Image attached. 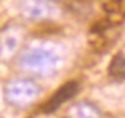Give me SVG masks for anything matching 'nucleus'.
I'll return each mask as SVG.
<instances>
[{
	"instance_id": "5",
	"label": "nucleus",
	"mask_w": 125,
	"mask_h": 118,
	"mask_svg": "<svg viewBox=\"0 0 125 118\" xmlns=\"http://www.w3.org/2000/svg\"><path fill=\"white\" fill-rule=\"evenodd\" d=\"M77 93H78V83H77L75 80H69V82H66L65 85L58 88V90L51 95V98L43 105V111L44 113L55 111L61 105L67 102L69 99H71Z\"/></svg>"
},
{
	"instance_id": "6",
	"label": "nucleus",
	"mask_w": 125,
	"mask_h": 118,
	"mask_svg": "<svg viewBox=\"0 0 125 118\" xmlns=\"http://www.w3.org/2000/svg\"><path fill=\"white\" fill-rule=\"evenodd\" d=\"M65 118H101V111L89 101H79L69 107Z\"/></svg>"
},
{
	"instance_id": "2",
	"label": "nucleus",
	"mask_w": 125,
	"mask_h": 118,
	"mask_svg": "<svg viewBox=\"0 0 125 118\" xmlns=\"http://www.w3.org/2000/svg\"><path fill=\"white\" fill-rule=\"evenodd\" d=\"M41 88L31 79H14L10 80L4 87L6 101L14 107H27L38 98Z\"/></svg>"
},
{
	"instance_id": "7",
	"label": "nucleus",
	"mask_w": 125,
	"mask_h": 118,
	"mask_svg": "<svg viewBox=\"0 0 125 118\" xmlns=\"http://www.w3.org/2000/svg\"><path fill=\"white\" fill-rule=\"evenodd\" d=\"M108 74L112 79L117 82L125 80V52L120 51L113 56L108 69Z\"/></svg>"
},
{
	"instance_id": "1",
	"label": "nucleus",
	"mask_w": 125,
	"mask_h": 118,
	"mask_svg": "<svg viewBox=\"0 0 125 118\" xmlns=\"http://www.w3.org/2000/svg\"><path fill=\"white\" fill-rule=\"evenodd\" d=\"M61 59L55 52L47 48H30L19 58V66L24 71L36 77H49L58 70Z\"/></svg>"
},
{
	"instance_id": "3",
	"label": "nucleus",
	"mask_w": 125,
	"mask_h": 118,
	"mask_svg": "<svg viewBox=\"0 0 125 118\" xmlns=\"http://www.w3.org/2000/svg\"><path fill=\"white\" fill-rule=\"evenodd\" d=\"M20 13L30 21L50 20L58 16L59 5L55 0H23Z\"/></svg>"
},
{
	"instance_id": "4",
	"label": "nucleus",
	"mask_w": 125,
	"mask_h": 118,
	"mask_svg": "<svg viewBox=\"0 0 125 118\" xmlns=\"http://www.w3.org/2000/svg\"><path fill=\"white\" fill-rule=\"evenodd\" d=\"M24 42V30L19 24H10L0 31V56L8 59L19 51Z\"/></svg>"
}]
</instances>
